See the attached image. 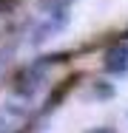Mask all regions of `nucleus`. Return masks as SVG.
<instances>
[{
  "label": "nucleus",
  "instance_id": "f257e3e1",
  "mask_svg": "<svg viewBox=\"0 0 128 133\" xmlns=\"http://www.w3.org/2000/svg\"><path fill=\"white\" fill-rule=\"evenodd\" d=\"M63 59H66V54H49V57H40V59L23 65L14 74V79H11V94L20 96V99H34L46 88L49 74L54 71V65H60Z\"/></svg>",
  "mask_w": 128,
  "mask_h": 133
},
{
  "label": "nucleus",
  "instance_id": "f03ea898",
  "mask_svg": "<svg viewBox=\"0 0 128 133\" xmlns=\"http://www.w3.org/2000/svg\"><path fill=\"white\" fill-rule=\"evenodd\" d=\"M68 20H71V11H51V14H46L37 26L31 28V45H40V43H46L51 37H57L68 26Z\"/></svg>",
  "mask_w": 128,
  "mask_h": 133
},
{
  "label": "nucleus",
  "instance_id": "7ed1b4c3",
  "mask_svg": "<svg viewBox=\"0 0 128 133\" xmlns=\"http://www.w3.org/2000/svg\"><path fill=\"white\" fill-rule=\"evenodd\" d=\"M102 71L111 74V77L128 74V43L125 40H120V43L105 48V54H102Z\"/></svg>",
  "mask_w": 128,
  "mask_h": 133
},
{
  "label": "nucleus",
  "instance_id": "20e7f679",
  "mask_svg": "<svg viewBox=\"0 0 128 133\" xmlns=\"http://www.w3.org/2000/svg\"><path fill=\"white\" fill-rule=\"evenodd\" d=\"M77 0H37V9L43 14H51V11H71Z\"/></svg>",
  "mask_w": 128,
  "mask_h": 133
},
{
  "label": "nucleus",
  "instance_id": "39448f33",
  "mask_svg": "<svg viewBox=\"0 0 128 133\" xmlns=\"http://www.w3.org/2000/svg\"><path fill=\"white\" fill-rule=\"evenodd\" d=\"M85 133H117V128H111V125H100V128H91V130Z\"/></svg>",
  "mask_w": 128,
  "mask_h": 133
},
{
  "label": "nucleus",
  "instance_id": "423d86ee",
  "mask_svg": "<svg viewBox=\"0 0 128 133\" xmlns=\"http://www.w3.org/2000/svg\"><path fill=\"white\" fill-rule=\"evenodd\" d=\"M11 3H14V0H0V14H6V11L11 9Z\"/></svg>",
  "mask_w": 128,
  "mask_h": 133
},
{
  "label": "nucleus",
  "instance_id": "0eeeda50",
  "mask_svg": "<svg viewBox=\"0 0 128 133\" xmlns=\"http://www.w3.org/2000/svg\"><path fill=\"white\" fill-rule=\"evenodd\" d=\"M17 133H40V130H34V128H23V130H17Z\"/></svg>",
  "mask_w": 128,
  "mask_h": 133
}]
</instances>
